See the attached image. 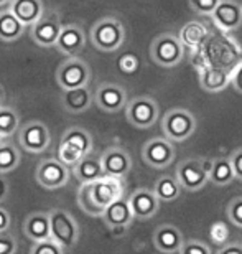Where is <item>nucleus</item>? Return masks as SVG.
<instances>
[{"mask_svg":"<svg viewBox=\"0 0 242 254\" xmlns=\"http://www.w3.org/2000/svg\"><path fill=\"white\" fill-rule=\"evenodd\" d=\"M93 135L81 127H71L63 134L58 149V159L66 167H74L78 162L93 152Z\"/></svg>","mask_w":242,"mask_h":254,"instance_id":"nucleus-1","label":"nucleus"},{"mask_svg":"<svg viewBox=\"0 0 242 254\" xmlns=\"http://www.w3.org/2000/svg\"><path fill=\"white\" fill-rule=\"evenodd\" d=\"M49 215V236L63 248L64 253L73 251L81 238V228L73 215L61 208H53Z\"/></svg>","mask_w":242,"mask_h":254,"instance_id":"nucleus-2","label":"nucleus"},{"mask_svg":"<svg viewBox=\"0 0 242 254\" xmlns=\"http://www.w3.org/2000/svg\"><path fill=\"white\" fill-rule=\"evenodd\" d=\"M91 42L97 50L112 53L125 42V28L115 17H104L97 20L91 28Z\"/></svg>","mask_w":242,"mask_h":254,"instance_id":"nucleus-3","label":"nucleus"},{"mask_svg":"<svg viewBox=\"0 0 242 254\" xmlns=\"http://www.w3.org/2000/svg\"><path fill=\"white\" fill-rule=\"evenodd\" d=\"M209 159H185L176 165L175 177L181 189L188 191H199L209 182Z\"/></svg>","mask_w":242,"mask_h":254,"instance_id":"nucleus-4","label":"nucleus"},{"mask_svg":"<svg viewBox=\"0 0 242 254\" xmlns=\"http://www.w3.org/2000/svg\"><path fill=\"white\" fill-rule=\"evenodd\" d=\"M161 130L171 142H183L190 139L196 130V118L188 109H170L161 119Z\"/></svg>","mask_w":242,"mask_h":254,"instance_id":"nucleus-5","label":"nucleus"},{"mask_svg":"<svg viewBox=\"0 0 242 254\" xmlns=\"http://www.w3.org/2000/svg\"><path fill=\"white\" fill-rule=\"evenodd\" d=\"M185 47L173 33H161L150 45V57L163 68H173L183 60Z\"/></svg>","mask_w":242,"mask_h":254,"instance_id":"nucleus-6","label":"nucleus"},{"mask_svg":"<svg viewBox=\"0 0 242 254\" xmlns=\"http://www.w3.org/2000/svg\"><path fill=\"white\" fill-rule=\"evenodd\" d=\"M93 73H91L89 64L78 57H68L64 62L58 66L54 79L61 89H73L79 86L89 84Z\"/></svg>","mask_w":242,"mask_h":254,"instance_id":"nucleus-7","label":"nucleus"},{"mask_svg":"<svg viewBox=\"0 0 242 254\" xmlns=\"http://www.w3.org/2000/svg\"><path fill=\"white\" fill-rule=\"evenodd\" d=\"M125 118L134 127L148 129L158 121V104L150 96H137L125 104Z\"/></svg>","mask_w":242,"mask_h":254,"instance_id":"nucleus-8","label":"nucleus"},{"mask_svg":"<svg viewBox=\"0 0 242 254\" xmlns=\"http://www.w3.org/2000/svg\"><path fill=\"white\" fill-rule=\"evenodd\" d=\"M37 182L47 190H58L63 189L69 182L71 172L59 159H45L37 165L35 172Z\"/></svg>","mask_w":242,"mask_h":254,"instance_id":"nucleus-9","label":"nucleus"},{"mask_svg":"<svg viewBox=\"0 0 242 254\" xmlns=\"http://www.w3.org/2000/svg\"><path fill=\"white\" fill-rule=\"evenodd\" d=\"M61 20L56 12H43L33 25H30V37L38 47L51 48L54 47L56 40L61 32Z\"/></svg>","mask_w":242,"mask_h":254,"instance_id":"nucleus-10","label":"nucleus"},{"mask_svg":"<svg viewBox=\"0 0 242 254\" xmlns=\"http://www.w3.org/2000/svg\"><path fill=\"white\" fill-rule=\"evenodd\" d=\"M176 150L173 142L166 137H153L145 142L142 149V159L148 167L153 169H166L175 160Z\"/></svg>","mask_w":242,"mask_h":254,"instance_id":"nucleus-11","label":"nucleus"},{"mask_svg":"<svg viewBox=\"0 0 242 254\" xmlns=\"http://www.w3.org/2000/svg\"><path fill=\"white\" fill-rule=\"evenodd\" d=\"M89 190H91V196H93L94 203L104 211V208L107 206L109 203H112L124 196L125 184H124V179H119V177L104 175L97 180L89 182Z\"/></svg>","mask_w":242,"mask_h":254,"instance_id":"nucleus-12","label":"nucleus"},{"mask_svg":"<svg viewBox=\"0 0 242 254\" xmlns=\"http://www.w3.org/2000/svg\"><path fill=\"white\" fill-rule=\"evenodd\" d=\"M18 142L22 149L32 154H42L51 144V135H49L48 127L40 121H28L18 130Z\"/></svg>","mask_w":242,"mask_h":254,"instance_id":"nucleus-13","label":"nucleus"},{"mask_svg":"<svg viewBox=\"0 0 242 254\" xmlns=\"http://www.w3.org/2000/svg\"><path fill=\"white\" fill-rule=\"evenodd\" d=\"M100 159V165H102L104 175L109 177H119V179H125L130 170H132V157L124 147L112 145L107 147Z\"/></svg>","mask_w":242,"mask_h":254,"instance_id":"nucleus-14","label":"nucleus"},{"mask_svg":"<svg viewBox=\"0 0 242 254\" xmlns=\"http://www.w3.org/2000/svg\"><path fill=\"white\" fill-rule=\"evenodd\" d=\"M94 103L104 113H119L127 104V93L120 84L100 83L94 93Z\"/></svg>","mask_w":242,"mask_h":254,"instance_id":"nucleus-15","label":"nucleus"},{"mask_svg":"<svg viewBox=\"0 0 242 254\" xmlns=\"http://www.w3.org/2000/svg\"><path fill=\"white\" fill-rule=\"evenodd\" d=\"M223 32H234L242 25V3L236 0H219L209 15Z\"/></svg>","mask_w":242,"mask_h":254,"instance_id":"nucleus-16","label":"nucleus"},{"mask_svg":"<svg viewBox=\"0 0 242 254\" xmlns=\"http://www.w3.org/2000/svg\"><path fill=\"white\" fill-rule=\"evenodd\" d=\"M127 200L134 218L137 220H150L157 215L160 208V200L150 189H137Z\"/></svg>","mask_w":242,"mask_h":254,"instance_id":"nucleus-17","label":"nucleus"},{"mask_svg":"<svg viewBox=\"0 0 242 254\" xmlns=\"http://www.w3.org/2000/svg\"><path fill=\"white\" fill-rule=\"evenodd\" d=\"M86 45V37L83 28L76 23L63 25L59 37L54 43V48L59 53L66 55V57H78V55L84 50Z\"/></svg>","mask_w":242,"mask_h":254,"instance_id":"nucleus-18","label":"nucleus"},{"mask_svg":"<svg viewBox=\"0 0 242 254\" xmlns=\"http://www.w3.org/2000/svg\"><path fill=\"white\" fill-rule=\"evenodd\" d=\"M100 218L104 220V223L107 225L110 230H119V228H129L130 223L134 221V213L130 210L129 200L125 198H119L112 203H109L104 208Z\"/></svg>","mask_w":242,"mask_h":254,"instance_id":"nucleus-19","label":"nucleus"},{"mask_svg":"<svg viewBox=\"0 0 242 254\" xmlns=\"http://www.w3.org/2000/svg\"><path fill=\"white\" fill-rule=\"evenodd\" d=\"M94 103V94L89 89V84L79 86V88L73 89H63L61 96V104L64 111H68L69 114H81L86 113Z\"/></svg>","mask_w":242,"mask_h":254,"instance_id":"nucleus-20","label":"nucleus"},{"mask_svg":"<svg viewBox=\"0 0 242 254\" xmlns=\"http://www.w3.org/2000/svg\"><path fill=\"white\" fill-rule=\"evenodd\" d=\"M183 241V235L175 225H160L153 231V245L160 253H180Z\"/></svg>","mask_w":242,"mask_h":254,"instance_id":"nucleus-21","label":"nucleus"},{"mask_svg":"<svg viewBox=\"0 0 242 254\" xmlns=\"http://www.w3.org/2000/svg\"><path fill=\"white\" fill-rule=\"evenodd\" d=\"M199 83L208 93H219L231 84V71L219 66H203L199 69Z\"/></svg>","mask_w":242,"mask_h":254,"instance_id":"nucleus-22","label":"nucleus"},{"mask_svg":"<svg viewBox=\"0 0 242 254\" xmlns=\"http://www.w3.org/2000/svg\"><path fill=\"white\" fill-rule=\"evenodd\" d=\"M8 10L28 28L42 17L45 7L42 0H10Z\"/></svg>","mask_w":242,"mask_h":254,"instance_id":"nucleus-23","label":"nucleus"},{"mask_svg":"<svg viewBox=\"0 0 242 254\" xmlns=\"http://www.w3.org/2000/svg\"><path fill=\"white\" fill-rule=\"evenodd\" d=\"M23 233L30 241H40L49 238V215L48 211H35L25 218Z\"/></svg>","mask_w":242,"mask_h":254,"instance_id":"nucleus-24","label":"nucleus"},{"mask_svg":"<svg viewBox=\"0 0 242 254\" xmlns=\"http://www.w3.org/2000/svg\"><path fill=\"white\" fill-rule=\"evenodd\" d=\"M71 170L76 175L79 184H88V182H94L100 179V177H104L100 159L99 157H93L91 154L83 157L76 165L71 167Z\"/></svg>","mask_w":242,"mask_h":254,"instance_id":"nucleus-25","label":"nucleus"},{"mask_svg":"<svg viewBox=\"0 0 242 254\" xmlns=\"http://www.w3.org/2000/svg\"><path fill=\"white\" fill-rule=\"evenodd\" d=\"M27 27L10 12L5 8L0 12V40L3 43H13L25 33Z\"/></svg>","mask_w":242,"mask_h":254,"instance_id":"nucleus-26","label":"nucleus"},{"mask_svg":"<svg viewBox=\"0 0 242 254\" xmlns=\"http://www.w3.org/2000/svg\"><path fill=\"white\" fill-rule=\"evenodd\" d=\"M208 37V28L201 22H188L180 30V42L186 48H198Z\"/></svg>","mask_w":242,"mask_h":254,"instance_id":"nucleus-27","label":"nucleus"},{"mask_svg":"<svg viewBox=\"0 0 242 254\" xmlns=\"http://www.w3.org/2000/svg\"><path fill=\"white\" fill-rule=\"evenodd\" d=\"M233 180H234V172L229 157H218V159L211 160L209 182H213L218 187H226Z\"/></svg>","mask_w":242,"mask_h":254,"instance_id":"nucleus-28","label":"nucleus"},{"mask_svg":"<svg viewBox=\"0 0 242 254\" xmlns=\"http://www.w3.org/2000/svg\"><path fill=\"white\" fill-rule=\"evenodd\" d=\"M153 193L157 195L160 201L171 203L175 200H178L181 195V187L176 180V177L173 175H163L155 182Z\"/></svg>","mask_w":242,"mask_h":254,"instance_id":"nucleus-29","label":"nucleus"},{"mask_svg":"<svg viewBox=\"0 0 242 254\" xmlns=\"http://www.w3.org/2000/svg\"><path fill=\"white\" fill-rule=\"evenodd\" d=\"M20 164V152L12 144H0V174L7 175Z\"/></svg>","mask_w":242,"mask_h":254,"instance_id":"nucleus-30","label":"nucleus"},{"mask_svg":"<svg viewBox=\"0 0 242 254\" xmlns=\"http://www.w3.org/2000/svg\"><path fill=\"white\" fill-rule=\"evenodd\" d=\"M20 126V118L18 113L13 108L8 106H2L0 108V132L5 139H10L12 135H15V132L18 130Z\"/></svg>","mask_w":242,"mask_h":254,"instance_id":"nucleus-31","label":"nucleus"},{"mask_svg":"<svg viewBox=\"0 0 242 254\" xmlns=\"http://www.w3.org/2000/svg\"><path fill=\"white\" fill-rule=\"evenodd\" d=\"M78 205L83 210L86 215L89 216H100L102 215V210L96 205L93 196H91V190H89V182L88 184H81L79 190H78Z\"/></svg>","mask_w":242,"mask_h":254,"instance_id":"nucleus-32","label":"nucleus"},{"mask_svg":"<svg viewBox=\"0 0 242 254\" xmlns=\"http://www.w3.org/2000/svg\"><path fill=\"white\" fill-rule=\"evenodd\" d=\"M30 253L32 254H63L64 250L49 236V238H45V240L33 241V246L30 248Z\"/></svg>","mask_w":242,"mask_h":254,"instance_id":"nucleus-33","label":"nucleus"},{"mask_svg":"<svg viewBox=\"0 0 242 254\" xmlns=\"http://www.w3.org/2000/svg\"><path fill=\"white\" fill-rule=\"evenodd\" d=\"M231 231L229 226L224 221H214L209 228V240L211 243H214L216 246H223L229 241Z\"/></svg>","mask_w":242,"mask_h":254,"instance_id":"nucleus-34","label":"nucleus"},{"mask_svg":"<svg viewBox=\"0 0 242 254\" xmlns=\"http://www.w3.org/2000/svg\"><path fill=\"white\" fill-rule=\"evenodd\" d=\"M181 254H211L213 250L208 243L201 241V240H190L183 241V245L180 248Z\"/></svg>","mask_w":242,"mask_h":254,"instance_id":"nucleus-35","label":"nucleus"},{"mask_svg":"<svg viewBox=\"0 0 242 254\" xmlns=\"http://www.w3.org/2000/svg\"><path fill=\"white\" fill-rule=\"evenodd\" d=\"M226 213H228L229 221L233 223L234 226L242 228V196L233 198V200L228 203Z\"/></svg>","mask_w":242,"mask_h":254,"instance_id":"nucleus-36","label":"nucleus"},{"mask_svg":"<svg viewBox=\"0 0 242 254\" xmlns=\"http://www.w3.org/2000/svg\"><path fill=\"white\" fill-rule=\"evenodd\" d=\"M140 60L137 58V55L134 53H124L122 57L117 60V68L122 71L124 74H134L139 69Z\"/></svg>","mask_w":242,"mask_h":254,"instance_id":"nucleus-37","label":"nucleus"},{"mask_svg":"<svg viewBox=\"0 0 242 254\" xmlns=\"http://www.w3.org/2000/svg\"><path fill=\"white\" fill-rule=\"evenodd\" d=\"M18 251V241L12 233H0V254H13Z\"/></svg>","mask_w":242,"mask_h":254,"instance_id":"nucleus-38","label":"nucleus"},{"mask_svg":"<svg viewBox=\"0 0 242 254\" xmlns=\"http://www.w3.org/2000/svg\"><path fill=\"white\" fill-rule=\"evenodd\" d=\"M219 0H190L191 8L199 15H211V12L214 10V7L218 5Z\"/></svg>","mask_w":242,"mask_h":254,"instance_id":"nucleus-39","label":"nucleus"},{"mask_svg":"<svg viewBox=\"0 0 242 254\" xmlns=\"http://www.w3.org/2000/svg\"><path fill=\"white\" fill-rule=\"evenodd\" d=\"M231 165H233V172H234V179L242 180V147L236 149L229 157Z\"/></svg>","mask_w":242,"mask_h":254,"instance_id":"nucleus-40","label":"nucleus"},{"mask_svg":"<svg viewBox=\"0 0 242 254\" xmlns=\"http://www.w3.org/2000/svg\"><path fill=\"white\" fill-rule=\"evenodd\" d=\"M231 84L234 86V89L242 94V63L238 64L231 71Z\"/></svg>","mask_w":242,"mask_h":254,"instance_id":"nucleus-41","label":"nucleus"},{"mask_svg":"<svg viewBox=\"0 0 242 254\" xmlns=\"http://www.w3.org/2000/svg\"><path fill=\"white\" fill-rule=\"evenodd\" d=\"M10 225H12V216H10V213L3 206H0V233L8 231Z\"/></svg>","mask_w":242,"mask_h":254,"instance_id":"nucleus-42","label":"nucleus"},{"mask_svg":"<svg viewBox=\"0 0 242 254\" xmlns=\"http://www.w3.org/2000/svg\"><path fill=\"white\" fill-rule=\"evenodd\" d=\"M219 254H242V243L219 246Z\"/></svg>","mask_w":242,"mask_h":254,"instance_id":"nucleus-43","label":"nucleus"},{"mask_svg":"<svg viewBox=\"0 0 242 254\" xmlns=\"http://www.w3.org/2000/svg\"><path fill=\"white\" fill-rule=\"evenodd\" d=\"M8 193H10V185L7 179H5L3 174H0V203H3L5 200L8 198Z\"/></svg>","mask_w":242,"mask_h":254,"instance_id":"nucleus-44","label":"nucleus"},{"mask_svg":"<svg viewBox=\"0 0 242 254\" xmlns=\"http://www.w3.org/2000/svg\"><path fill=\"white\" fill-rule=\"evenodd\" d=\"M3 103H5V88L0 84V108L3 106Z\"/></svg>","mask_w":242,"mask_h":254,"instance_id":"nucleus-45","label":"nucleus"},{"mask_svg":"<svg viewBox=\"0 0 242 254\" xmlns=\"http://www.w3.org/2000/svg\"><path fill=\"white\" fill-rule=\"evenodd\" d=\"M10 0H0V7H5V5H8Z\"/></svg>","mask_w":242,"mask_h":254,"instance_id":"nucleus-46","label":"nucleus"},{"mask_svg":"<svg viewBox=\"0 0 242 254\" xmlns=\"http://www.w3.org/2000/svg\"><path fill=\"white\" fill-rule=\"evenodd\" d=\"M5 140V137L2 135V132H0V144H2V142Z\"/></svg>","mask_w":242,"mask_h":254,"instance_id":"nucleus-47","label":"nucleus"}]
</instances>
